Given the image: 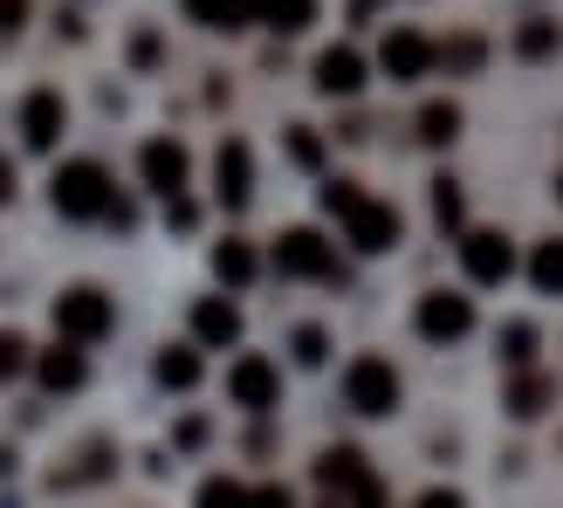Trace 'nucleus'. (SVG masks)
<instances>
[{
  "label": "nucleus",
  "instance_id": "obj_1",
  "mask_svg": "<svg viewBox=\"0 0 563 508\" xmlns=\"http://www.w3.org/2000/svg\"><path fill=\"white\" fill-rule=\"evenodd\" d=\"M323 213L344 220V241H351L357 254H385V247H399V234H406L399 207L372 200L357 179H330V186H323Z\"/></svg>",
  "mask_w": 563,
  "mask_h": 508
},
{
  "label": "nucleus",
  "instance_id": "obj_2",
  "mask_svg": "<svg viewBox=\"0 0 563 508\" xmlns=\"http://www.w3.org/2000/svg\"><path fill=\"white\" fill-rule=\"evenodd\" d=\"M110 200H118V186H110V173L97 158H69L63 173L48 179V207L63 213V220H103Z\"/></svg>",
  "mask_w": 563,
  "mask_h": 508
},
{
  "label": "nucleus",
  "instance_id": "obj_3",
  "mask_svg": "<svg viewBox=\"0 0 563 508\" xmlns=\"http://www.w3.org/2000/svg\"><path fill=\"white\" fill-rule=\"evenodd\" d=\"M344 406L364 412V419H385L391 406H399V372H391V357H378V351L351 357V372H344Z\"/></svg>",
  "mask_w": 563,
  "mask_h": 508
},
{
  "label": "nucleus",
  "instance_id": "obj_4",
  "mask_svg": "<svg viewBox=\"0 0 563 508\" xmlns=\"http://www.w3.org/2000/svg\"><path fill=\"white\" fill-rule=\"evenodd\" d=\"M110 323H118V309H110V296L90 289V281L55 296V336H69V344H103Z\"/></svg>",
  "mask_w": 563,
  "mask_h": 508
},
{
  "label": "nucleus",
  "instance_id": "obj_5",
  "mask_svg": "<svg viewBox=\"0 0 563 508\" xmlns=\"http://www.w3.org/2000/svg\"><path fill=\"white\" fill-rule=\"evenodd\" d=\"M275 268L296 275V281H344V268H336V247L317 234V228H289L275 241Z\"/></svg>",
  "mask_w": 563,
  "mask_h": 508
},
{
  "label": "nucleus",
  "instance_id": "obj_6",
  "mask_svg": "<svg viewBox=\"0 0 563 508\" xmlns=\"http://www.w3.org/2000/svg\"><path fill=\"white\" fill-rule=\"evenodd\" d=\"M461 268H467V281H482V289H501V281L516 275L509 234H495V228H461Z\"/></svg>",
  "mask_w": 563,
  "mask_h": 508
},
{
  "label": "nucleus",
  "instance_id": "obj_7",
  "mask_svg": "<svg viewBox=\"0 0 563 508\" xmlns=\"http://www.w3.org/2000/svg\"><path fill=\"white\" fill-rule=\"evenodd\" d=\"M378 69L391 82H419V76L440 69V42H427L419 27H391V35L378 42Z\"/></svg>",
  "mask_w": 563,
  "mask_h": 508
},
{
  "label": "nucleus",
  "instance_id": "obj_8",
  "mask_svg": "<svg viewBox=\"0 0 563 508\" xmlns=\"http://www.w3.org/2000/svg\"><path fill=\"white\" fill-rule=\"evenodd\" d=\"M419 336L427 344H461V336L474 330V302L467 296H454V289H433V296H419Z\"/></svg>",
  "mask_w": 563,
  "mask_h": 508
},
{
  "label": "nucleus",
  "instance_id": "obj_9",
  "mask_svg": "<svg viewBox=\"0 0 563 508\" xmlns=\"http://www.w3.org/2000/svg\"><path fill=\"white\" fill-rule=\"evenodd\" d=\"M213 192H220L228 213H241L247 200H255V152H247L241 137H228V145L213 152Z\"/></svg>",
  "mask_w": 563,
  "mask_h": 508
},
{
  "label": "nucleus",
  "instance_id": "obj_10",
  "mask_svg": "<svg viewBox=\"0 0 563 508\" xmlns=\"http://www.w3.org/2000/svg\"><path fill=\"white\" fill-rule=\"evenodd\" d=\"M137 173H145V186L158 192V200H173V192H186V173H192V158L179 137H152L145 152H137Z\"/></svg>",
  "mask_w": 563,
  "mask_h": 508
},
{
  "label": "nucleus",
  "instance_id": "obj_11",
  "mask_svg": "<svg viewBox=\"0 0 563 508\" xmlns=\"http://www.w3.org/2000/svg\"><path fill=\"white\" fill-rule=\"evenodd\" d=\"M228 399L247 406V412H268L282 399V372L268 357H234V372H228Z\"/></svg>",
  "mask_w": 563,
  "mask_h": 508
},
{
  "label": "nucleus",
  "instance_id": "obj_12",
  "mask_svg": "<svg viewBox=\"0 0 563 508\" xmlns=\"http://www.w3.org/2000/svg\"><path fill=\"white\" fill-rule=\"evenodd\" d=\"M317 482H323V488H330L336 501H357V495H372V488H378L357 446H330V454L317 461Z\"/></svg>",
  "mask_w": 563,
  "mask_h": 508
},
{
  "label": "nucleus",
  "instance_id": "obj_13",
  "mask_svg": "<svg viewBox=\"0 0 563 508\" xmlns=\"http://www.w3.org/2000/svg\"><path fill=\"white\" fill-rule=\"evenodd\" d=\"M63 124H69V110H63V97H55V90H35V97L21 103V145L27 152H55Z\"/></svg>",
  "mask_w": 563,
  "mask_h": 508
},
{
  "label": "nucleus",
  "instance_id": "obj_14",
  "mask_svg": "<svg viewBox=\"0 0 563 508\" xmlns=\"http://www.w3.org/2000/svg\"><path fill=\"white\" fill-rule=\"evenodd\" d=\"M192 336H200V344H213V351L241 344V309H234L228 296H200V302H192Z\"/></svg>",
  "mask_w": 563,
  "mask_h": 508
},
{
  "label": "nucleus",
  "instance_id": "obj_15",
  "mask_svg": "<svg viewBox=\"0 0 563 508\" xmlns=\"http://www.w3.org/2000/svg\"><path fill=\"white\" fill-rule=\"evenodd\" d=\"M317 90L323 97H357L364 90V55L357 48H323L317 55Z\"/></svg>",
  "mask_w": 563,
  "mask_h": 508
},
{
  "label": "nucleus",
  "instance_id": "obj_16",
  "mask_svg": "<svg viewBox=\"0 0 563 508\" xmlns=\"http://www.w3.org/2000/svg\"><path fill=\"white\" fill-rule=\"evenodd\" d=\"M35 378H42V391H76L82 378H90V364H82V344H55V351H42L35 357Z\"/></svg>",
  "mask_w": 563,
  "mask_h": 508
},
{
  "label": "nucleus",
  "instance_id": "obj_17",
  "mask_svg": "<svg viewBox=\"0 0 563 508\" xmlns=\"http://www.w3.org/2000/svg\"><path fill=\"white\" fill-rule=\"evenodd\" d=\"M186 21L213 27V35H241V27H255V0H186Z\"/></svg>",
  "mask_w": 563,
  "mask_h": 508
},
{
  "label": "nucleus",
  "instance_id": "obj_18",
  "mask_svg": "<svg viewBox=\"0 0 563 508\" xmlns=\"http://www.w3.org/2000/svg\"><path fill=\"white\" fill-rule=\"evenodd\" d=\"M255 21L275 27V35H302L317 21V0H255Z\"/></svg>",
  "mask_w": 563,
  "mask_h": 508
},
{
  "label": "nucleus",
  "instance_id": "obj_19",
  "mask_svg": "<svg viewBox=\"0 0 563 508\" xmlns=\"http://www.w3.org/2000/svg\"><path fill=\"white\" fill-rule=\"evenodd\" d=\"M255 268H262V262H255V247H247V241H220V247H213V275L228 281V289H247V281H255Z\"/></svg>",
  "mask_w": 563,
  "mask_h": 508
},
{
  "label": "nucleus",
  "instance_id": "obj_20",
  "mask_svg": "<svg viewBox=\"0 0 563 508\" xmlns=\"http://www.w3.org/2000/svg\"><path fill=\"white\" fill-rule=\"evenodd\" d=\"M158 385L165 391H192V385H200V351H186V344L158 351Z\"/></svg>",
  "mask_w": 563,
  "mask_h": 508
},
{
  "label": "nucleus",
  "instance_id": "obj_21",
  "mask_svg": "<svg viewBox=\"0 0 563 508\" xmlns=\"http://www.w3.org/2000/svg\"><path fill=\"white\" fill-rule=\"evenodd\" d=\"M529 289L537 296H563V241H543L529 254Z\"/></svg>",
  "mask_w": 563,
  "mask_h": 508
},
{
  "label": "nucleus",
  "instance_id": "obj_22",
  "mask_svg": "<svg viewBox=\"0 0 563 508\" xmlns=\"http://www.w3.org/2000/svg\"><path fill=\"white\" fill-rule=\"evenodd\" d=\"M543 406H550V378L522 364V372H516V385H509V412H516V419H537Z\"/></svg>",
  "mask_w": 563,
  "mask_h": 508
},
{
  "label": "nucleus",
  "instance_id": "obj_23",
  "mask_svg": "<svg viewBox=\"0 0 563 508\" xmlns=\"http://www.w3.org/2000/svg\"><path fill=\"white\" fill-rule=\"evenodd\" d=\"M516 55H522V63H550V55H556V21L529 14V21L516 27Z\"/></svg>",
  "mask_w": 563,
  "mask_h": 508
},
{
  "label": "nucleus",
  "instance_id": "obj_24",
  "mask_svg": "<svg viewBox=\"0 0 563 508\" xmlns=\"http://www.w3.org/2000/svg\"><path fill=\"white\" fill-rule=\"evenodd\" d=\"M461 137V103H427L419 110V145H454Z\"/></svg>",
  "mask_w": 563,
  "mask_h": 508
},
{
  "label": "nucleus",
  "instance_id": "obj_25",
  "mask_svg": "<svg viewBox=\"0 0 563 508\" xmlns=\"http://www.w3.org/2000/svg\"><path fill=\"white\" fill-rule=\"evenodd\" d=\"M192 508H255V488H241V482H228V474H213V482H200Z\"/></svg>",
  "mask_w": 563,
  "mask_h": 508
},
{
  "label": "nucleus",
  "instance_id": "obj_26",
  "mask_svg": "<svg viewBox=\"0 0 563 508\" xmlns=\"http://www.w3.org/2000/svg\"><path fill=\"white\" fill-rule=\"evenodd\" d=\"M433 220L446 234H461V220H467V200H461V186L454 179H433Z\"/></svg>",
  "mask_w": 563,
  "mask_h": 508
},
{
  "label": "nucleus",
  "instance_id": "obj_27",
  "mask_svg": "<svg viewBox=\"0 0 563 508\" xmlns=\"http://www.w3.org/2000/svg\"><path fill=\"white\" fill-rule=\"evenodd\" d=\"M501 357L522 372V364L537 357V323H501Z\"/></svg>",
  "mask_w": 563,
  "mask_h": 508
},
{
  "label": "nucleus",
  "instance_id": "obj_28",
  "mask_svg": "<svg viewBox=\"0 0 563 508\" xmlns=\"http://www.w3.org/2000/svg\"><path fill=\"white\" fill-rule=\"evenodd\" d=\"M27 372V336L21 330H0V385Z\"/></svg>",
  "mask_w": 563,
  "mask_h": 508
},
{
  "label": "nucleus",
  "instance_id": "obj_29",
  "mask_svg": "<svg viewBox=\"0 0 563 508\" xmlns=\"http://www.w3.org/2000/svg\"><path fill=\"white\" fill-rule=\"evenodd\" d=\"M289 158L302 165V173H317V165H323V137L309 131V124H296V131H289Z\"/></svg>",
  "mask_w": 563,
  "mask_h": 508
},
{
  "label": "nucleus",
  "instance_id": "obj_30",
  "mask_svg": "<svg viewBox=\"0 0 563 508\" xmlns=\"http://www.w3.org/2000/svg\"><path fill=\"white\" fill-rule=\"evenodd\" d=\"M323 357H330V336H323L317 323H302V330H296V364H309V372H317Z\"/></svg>",
  "mask_w": 563,
  "mask_h": 508
},
{
  "label": "nucleus",
  "instance_id": "obj_31",
  "mask_svg": "<svg viewBox=\"0 0 563 508\" xmlns=\"http://www.w3.org/2000/svg\"><path fill=\"white\" fill-rule=\"evenodd\" d=\"M482 55H488L482 42L461 35V42H446V48H440V63H446V69H482Z\"/></svg>",
  "mask_w": 563,
  "mask_h": 508
},
{
  "label": "nucleus",
  "instance_id": "obj_32",
  "mask_svg": "<svg viewBox=\"0 0 563 508\" xmlns=\"http://www.w3.org/2000/svg\"><path fill=\"white\" fill-rule=\"evenodd\" d=\"M27 27V0H0V42H14Z\"/></svg>",
  "mask_w": 563,
  "mask_h": 508
},
{
  "label": "nucleus",
  "instance_id": "obj_33",
  "mask_svg": "<svg viewBox=\"0 0 563 508\" xmlns=\"http://www.w3.org/2000/svg\"><path fill=\"white\" fill-rule=\"evenodd\" d=\"M165 220H173V228H192V220H200V207H192L186 192H173V200H165Z\"/></svg>",
  "mask_w": 563,
  "mask_h": 508
},
{
  "label": "nucleus",
  "instance_id": "obj_34",
  "mask_svg": "<svg viewBox=\"0 0 563 508\" xmlns=\"http://www.w3.org/2000/svg\"><path fill=\"white\" fill-rule=\"evenodd\" d=\"M255 508H296V495L282 482H268V488H255Z\"/></svg>",
  "mask_w": 563,
  "mask_h": 508
},
{
  "label": "nucleus",
  "instance_id": "obj_35",
  "mask_svg": "<svg viewBox=\"0 0 563 508\" xmlns=\"http://www.w3.org/2000/svg\"><path fill=\"white\" fill-rule=\"evenodd\" d=\"M412 508H467V501H461V495H454V488H433V495H419V501H412Z\"/></svg>",
  "mask_w": 563,
  "mask_h": 508
},
{
  "label": "nucleus",
  "instance_id": "obj_36",
  "mask_svg": "<svg viewBox=\"0 0 563 508\" xmlns=\"http://www.w3.org/2000/svg\"><path fill=\"white\" fill-rule=\"evenodd\" d=\"M8 200H14V165L0 158V207H8Z\"/></svg>",
  "mask_w": 563,
  "mask_h": 508
},
{
  "label": "nucleus",
  "instance_id": "obj_37",
  "mask_svg": "<svg viewBox=\"0 0 563 508\" xmlns=\"http://www.w3.org/2000/svg\"><path fill=\"white\" fill-rule=\"evenodd\" d=\"M351 508H385V501H378V488H372V495H357V501H351Z\"/></svg>",
  "mask_w": 563,
  "mask_h": 508
},
{
  "label": "nucleus",
  "instance_id": "obj_38",
  "mask_svg": "<svg viewBox=\"0 0 563 508\" xmlns=\"http://www.w3.org/2000/svg\"><path fill=\"white\" fill-rule=\"evenodd\" d=\"M372 8H378V0H351V14H357V21H364V14H372Z\"/></svg>",
  "mask_w": 563,
  "mask_h": 508
},
{
  "label": "nucleus",
  "instance_id": "obj_39",
  "mask_svg": "<svg viewBox=\"0 0 563 508\" xmlns=\"http://www.w3.org/2000/svg\"><path fill=\"white\" fill-rule=\"evenodd\" d=\"M556 200H563V173H556Z\"/></svg>",
  "mask_w": 563,
  "mask_h": 508
}]
</instances>
